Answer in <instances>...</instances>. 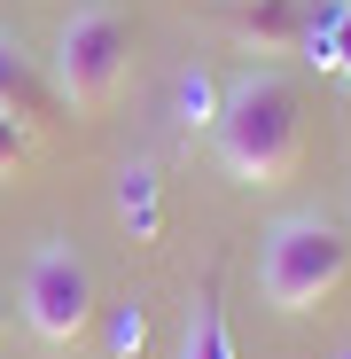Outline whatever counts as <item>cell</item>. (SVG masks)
Returning a JSON list of instances; mask_svg holds the SVG:
<instances>
[{
    "label": "cell",
    "mask_w": 351,
    "mask_h": 359,
    "mask_svg": "<svg viewBox=\"0 0 351 359\" xmlns=\"http://www.w3.org/2000/svg\"><path fill=\"white\" fill-rule=\"evenodd\" d=\"M211 149L242 188H281L305 164V102H297V86L281 71H242L219 94Z\"/></svg>",
    "instance_id": "obj_1"
},
{
    "label": "cell",
    "mask_w": 351,
    "mask_h": 359,
    "mask_svg": "<svg viewBox=\"0 0 351 359\" xmlns=\"http://www.w3.org/2000/svg\"><path fill=\"white\" fill-rule=\"evenodd\" d=\"M343 273H351V243H343V226H328V219H281V226L266 234L258 289H266L273 313H312Z\"/></svg>",
    "instance_id": "obj_2"
},
{
    "label": "cell",
    "mask_w": 351,
    "mask_h": 359,
    "mask_svg": "<svg viewBox=\"0 0 351 359\" xmlns=\"http://www.w3.org/2000/svg\"><path fill=\"white\" fill-rule=\"evenodd\" d=\"M133 63V32L117 8H78L55 39V86L71 94V109H109Z\"/></svg>",
    "instance_id": "obj_3"
},
{
    "label": "cell",
    "mask_w": 351,
    "mask_h": 359,
    "mask_svg": "<svg viewBox=\"0 0 351 359\" xmlns=\"http://www.w3.org/2000/svg\"><path fill=\"white\" fill-rule=\"evenodd\" d=\"M24 320H32V336L39 344H78L86 328H94V273H86V258L71 250V243H47L39 258H32V273H24Z\"/></svg>",
    "instance_id": "obj_4"
},
{
    "label": "cell",
    "mask_w": 351,
    "mask_h": 359,
    "mask_svg": "<svg viewBox=\"0 0 351 359\" xmlns=\"http://www.w3.org/2000/svg\"><path fill=\"white\" fill-rule=\"evenodd\" d=\"M0 109H8L24 133H47V126H55V94L39 86L32 55H24L16 39H0Z\"/></svg>",
    "instance_id": "obj_5"
},
{
    "label": "cell",
    "mask_w": 351,
    "mask_h": 359,
    "mask_svg": "<svg viewBox=\"0 0 351 359\" xmlns=\"http://www.w3.org/2000/svg\"><path fill=\"white\" fill-rule=\"evenodd\" d=\"M188 359H242L234 351V328H226V305H219V273L203 281L195 313H188Z\"/></svg>",
    "instance_id": "obj_6"
},
{
    "label": "cell",
    "mask_w": 351,
    "mask_h": 359,
    "mask_svg": "<svg viewBox=\"0 0 351 359\" xmlns=\"http://www.w3.org/2000/svg\"><path fill=\"white\" fill-rule=\"evenodd\" d=\"M297 32H305V16L289 8V0H242V39L266 55V47H297Z\"/></svg>",
    "instance_id": "obj_7"
},
{
    "label": "cell",
    "mask_w": 351,
    "mask_h": 359,
    "mask_svg": "<svg viewBox=\"0 0 351 359\" xmlns=\"http://www.w3.org/2000/svg\"><path fill=\"white\" fill-rule=\"evenodd\" d=\"M117 211H125L133 234H156L164 226V203H156V164H133L125 172V188H117Z\"/></svg>",
    "instance_id": "obj_8"
},
{
    "label": "cell",
    "mask_w": 351,
    "mask_h": 359,
    "mask_svg": "<svg viewBox=\"0 0 351 359\" xmlns=\"http://www.w3.org/2000/svg\"><path fill=\"white\" fill-rule=\"evenodd\" d=\"M180 117H188V133H211V126H219V86H211V71H188V79H180Z\"/></svg>",
    "instance_id": "obj_9"
},
{
    "label": "cell",
    "mask_w": 351,
    "mask_h": 359,
    "mask_svg": "<svg viewBox=\"0 0 351 359\" xmlns=\"http://www.w3.org/2000/svg\"><path fill=\"white\" fill-rule=\"evenodd\" d=\"M24 156H32V133L16 126L8 109H0V180H16V172H24Z\"/></svg>",
    "instance_id": "obj_10"
},
{
    "label": "cell",
    "mask_w": 351,
    "mask_h": 359,
    "mask_svg": "<svg viewBox=\"0 0 351 359\" xmlns=\"http://www.w3.org/2000/svg\"><path fill=\"white\" fill-rule=\"evenodd\" d=\"M0 328H8V305H0Z\"/></svg>",
    "instance_id": "obj_11"
},
{
    "label": "cell",
    "mask_w": 351,
    "mask_h": 359,
    "mask_svg": "<svg viewBox=\"0 0 351 359\" xmlns=\"http://www.w3.org/2000/svg\"><path fill=\"white\" fill-rule=\"evenodd\" d=\"M226 8H242V0H226Z\"/></svg>",
    "instance_id": "obj_12"
}]
</instances>
